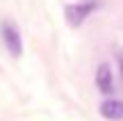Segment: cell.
<instances>
[{
	"mask_svg": "<svg viewBox=\"0 0 123 121\" xmlns=\"http://www.w3.org/2000/svg\"><path fill=\"white\" fill-rule=\"evenodd\" d=\"M98 5H100L98 0H84V2L66 5L64 16H66V21H68V25L71 27H80L89 16H91V12H96V9H98Z\"/></svg>",
	"mask_w": 123,
	"mask_h": 121,
	"instance_id": "obj_1",
	"label": "cell"
},
{
	"mask_svg": "<svg viewBox=\"0 0 123 121\" xmlns=\"http://www.w3.org/2000/svg\"><path fill=\"white\" fill-rule=\"evenodd\" d=\"M0 37H2L7 50L12 53V57H21L23 55V39H21V34H18V30H16L14 23L5 21L2 25H0Z\"/></svg>",
	"mask_w": 123,
	"mask_h": 121,
	"instance_id": "obj_2",
	"label": "cell"
},
{
	"mask_svg": "<svg viewBox=\"0 0 123 121\" xmlns=\"http://www.w3.org/2000/svg\"><path fill=\"white\" fill-rule=\"evenodd\" d=\"M100 114L110 121H123V101L107 98L100 103Z\"/></svg>",
	"mask_w": 123,
	"mask_h": 121,
	"instance_id": "obj_3",
	"label": "cell"
},
{
	"mask_svg": "<svg viewBox=\"0 0 123 121\" xmlns=\"http://www.w3.org/2000/svg\"><path fill=\"white\" fill-rule=\"evenodd\" d=\"M96 85L103 94H112L114 91V76H112V69L107 64H100L96 71Z\"/></svg>",
	"mask_w": 123,
	"mask_h": 121,
	"instance_id": "obj_4",
	"label": "cell"
},
{
	"mask_svg": "<svg viewBox=\"0 0 123 121\" xmlns=\"http://www.w3.org/2000/svg\"><path fill=\"white\" fill-rule=\"evenodd\" d=\"M119 69H121V78H123V53L119 55Z\"/></svg>",
	"mask_w": 123,
	"mask_h": 121,
	"instance_id": "obj_5",
	"label": "cell"
}]
</instances>
